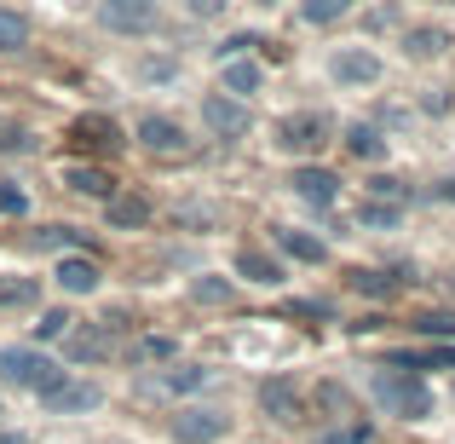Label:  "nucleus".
Listing matches in <instances>:
<instances>
[{"instance_id": "0eeeda50", "label": "nucleus", "mask_w": 455, "mask_h": 444, "mask_svg": "<svg viewBox=\"0 0 455 444\" xmlns=\"http://www.w3.org/2000/svg\"><path fill=\"white\" fill-rule=\"evenodd\" d=\"M69 145L87 150V156H116L127 139H122V127H116L110 116H81V122H69Z\"/></svg>"}, {"instance_id": "c03bdc74", "label": "nucleus", "mask_w": 455, "mask_h": 444, "mask_svg": "<svg viewBox=\"0 0 455 444\" xmlns=\"http://www.w3.org/2000/svg\"><path fill=\"white\" fill-rule=\"evenodd\" d=\"M346 6H357V0H346Z\"/></svg>"}, {"instance_id": "c756f323", "label": "nucleus", "mask_w": 455, "mask_h": 444, "mask_svg": "<svg viewBox=\"0 0 455 444\" xmlns=\"http://www.w3.org/2000/svg\"><path fill=\"white\" fill-rule=\"evenodd\" d=\"M415 329L433 335V341H455V311H421V318H415Z\"/></svg>"}, {"instance_id": "cd10ccee", "label": "nucleus", "mask_w": 455, "mask_h": 444, "mask_svg": "<svg viewBox=\"0 0 455 444\" xmlns=\"http://www.w3.org/2000/svg\"><path fill=\"white\" fill-rule=\"evenodd\" d=\"M190 295H196L202 306H225V300H231V283H225V278H213V271H202V278L190 283Z\"/></svg>"}, {"instance_id": "7ed1b4c3", "label": "nucleus", "mask_w": 455, "mask_h": 444, "mask_svg": "<svg viewBox=\"0 0 455 444\" xmlns=\"http://www.w3.org/2000/svg\"><path fill=\"white\" fill-rule=\"evenodd\" d=\"M0 375H6L12 387H29V392H52L58 381H64V369H58L52 358L41 352V346H6V352H0Z\"/></svg>"}, {"instance_id": "ea45409f", "label": "nucleus", "mask_w": 455, "mask_h": 444, "mask_svg": "<svg viewBox=\"0 0 455 444\" xmlns=\"http://www.w3.org/2000/svg\"><path fill=\"white\" fill-rule=\"evenodd\" d=\"M220 6H225V0H190V12H196V18H213Z\"/></svg>"}, {"instance_id": "4468645a", "label": "nucleus", "mask_w": 455, "mask_h": 444, "mask_svg": "<svg viewBox=\"0 0 455 444\" xmlns=\"http://www.w3.org/2000/svg\"><path fill=\"white\" fill-rule=\"evenodd\" d=\"M271 243H277L289 260H306V266H323V260H329V243L300 231V225H271Z\"/></svg>"}, {"instance_id": "20e7f679", "label": "nucleus", "mask_w": 455, "mask_h": 444, "mask_svg": "<svg viewBox=\"0 0 455 444\" xmlns=\"http://www.w3.org/2000/svg\"><path fill=\"white\" fill-rule=\"evenodd\" d=\"M99 23L116 35H156L162 29V6L156 0H99Z\"/></svg>"}, {"instance_id": "f257e3e1", "label": "nucleus", "mask_w": 455, "mask_h": 444, "mask_svg": "<svg viewBox=\"0 0 455 444\" xmlns=\"http://www.w3.org/2000/svg\"><path fill=\"white\" fill-rule=\"evenodd\" d=\"M369 392H375V404L387 416H398V422H427V416H433V392H427V381L415 375V369L380 364L375 375H369Z\"/></svg>"}, {"instance_id": "58836bf2", "label": "nucleus", "mask_w": 455, "mask_h": 444, "mask_svg": "<svg viewBox=\"0 0 455 444\" xmlns=\"http://www.w3.org/2000/svg\"><path fill=\"white\" fill-rule=\"evenodd\" d=\"M369 190H375L380 202H403V185H398V179H387V174H380V179H369Z\"/></svg>"}, {"instance_id": "aec40b11", "label": "nucleus", "mask_w": 455, "mask_h": 444, "mask_svg": "<svg viewBox=\"0 0 455 444\" xmlns=\"http://www.w3.org/2000/svg\"><path fill=\"white\" fill-rule=\"evenodd\" d=\"M398 220H403V202H380V197L357 202V231H392Z\"/></svg>"}, {"instance_id": "a211bd4d", "label": "nucleus", "mask_w": 455, "mask_h": 444, "mask_svg": "<svg viewBox=\"0 0 455 444\" xmlns=\"http://www.w3.org/2000/svg\"><path fill=\"white\" fill-rule=\"evenodd\" d=\"M403 278H410V271H363V266L346 271V283H352L357 295H369V300H392L403 289Z\"/></svg>"}, {"instance_id": "bb28decb", "label": "nucleus", "mask_w": 455, "mask_h": 444, "mask_svg": "<svg viewBox=\"0 0 455 444\" xmlns=\"http://www.w3.org/2000/svg\"><path fill=\"white\" fill-rule=\"evenodd\" d=\"M76 329V318H69L64 306H52V311H41V323H35V346L41 341H64V335Z\"/></svg>"}, {"instance_id": "1a4fd4ad", "label": "nucleus", "mask_w": 455, "mask_h": 444, "mask_svg": "<svg viewBox=\"0 0 455 444\" xmlns=\"http://www.w3.org/2000/svg\"><path fill=\"white\" fill-rule=\"evenodd\" d=\"M41 404L52 416H87V410H99V404H104V392L92 387V381H58L52 392H41Z\"/></svg>"}, {"instance_id": "2f4dec72", "label": "nucleus", "mask_w": 455, "mask_h": 444, "mask_svg": "<svg viewBox=\"0 0 455 444\" xmlns=\"http://www.w3.org/2000/svg\"><path fill=\"white\" fill-rule=\"evenodd\" d=\"M283 318H311V323H329V318H334V306H329V300H289V306H283Z\"/></svg>"}, {"instance_id": "e433bc0d", "label": "nucleus", "mask_w": 455, "mask_h": 444, "mask_svg": "<svg viewBox=\"0 0 455 444\" xmlns=\"http://www.w3.org/2000/svg\"><path fill=\"white\" fill-rule=\"evenodd\" d=\"M23 208H29V197H23L12 179H0V214H23Z\"/></svg>"}, {"instance_id": "4c0bfd02", "label": "nucleus", "mask_w": 455, "mask_h": 444, "mask_svg": "<svg viewBox=\"0 0 455 444\" xmlns=\"http://www.w3.org/2000/svg\"><path fill=\"white\" fill-rule=\"evenodd\" d=\"M248 46H259V35H231V41L220 46V64H231V58H243Z\"/></svg>"}, {"instance_id": "dca6fc26", "label": "nucleus", "mask_w": 455, "mask_h": 444, "mask_svg": "<svg viewBox=\"0 0 455 444\" xmlns=\"http://www.w3.org/2000/svg\"><path fill=\"white\" fill-rule=\"evenodd\" d=\"M289 185H294V197H300V202H311V208H329V202L340 197V179H334L329 167H300Z\"/></svg>"}, {"instance_id": "b1692460", "label": "nucleus", "mask_w": 455, "mask_h": 444, "mask_svg": "<svg viewBox=\"0 0 455 444\" xmlns=\"http://www.w3.org/2000/svg\"><path fill=\"white\" fill-rule=\"evenodd\" d=\"M23 46H29V18L0 6V52H23Z\"/></svg>"}, {"instance_id": "c9c22d12", "label": "nucleus", "mask_w": 455, "mask_h": 444, "mask_svg": "<svg viewBox=\"0 0 455 444\" xmlns=\"http://www.w3.org/2000/svg\"><path fill=\"white\" fill-rule=\"evenodd\" d=\"M317 444H369V427H363V422L334 427V433H317Z\"/></svg>"}, {"instance_id": "ddd939ff", "label": "nucleus", "mask_w": 455, "mask_h": 444, "mask_svg": "<svg viewBox=\"0 0 455 444\" xmlns=\"http://www.w3.org/2000/svg\"><path fill=\"white\" fill-rule=\"evenodd\" d=\"M52 283L64 295H92L104 283V271H99V260H92V254H64V260H58V271H52Z\"/></svg>"}, {"instance_id": "473e14b6", "label": "nucleus", "mask_w": 455, "mask_h": 444, "mask_svg": "<svg viewBox=\"0 0 455 444\" xmlns=\"http://www.w3.org/2000/svg\"><path fill=\"white\" fill-rule=\"evenodd\" d=\"M346 12V0H300V18L306 23H334Z\"/></svg>"}, {"instance_id": "5701e85b", "label": "nucleus", "mask_w": 455, "mask_h": 444, "mask_svg": "<svg viewBox=\"0 0 455 444\" xmlns=\"http://www.w3.org/2000/svg\"><path fill=\"white\" fill-rule=\"evenodd\" d=\"M127 358H133V364H167V358H179V341L173 335H145V341L127 346Z\"/></svg>"}, {"instance_id": "a19ab883", "label": "nucleus", "mask_w": 455, "mask_h": 444, "mask_svg": "<svg viewBox=\"0 0 455 444\" xmlns=\"http://www.w3.org/2000/svg\"><path fill=\"white\" fill-rule=\"evenodd\" d=\"M438 202H455V179H438Z\"/></svg>"}, {"instance_id": "f704fd0d", "label": "nucleus", "mask_w": 455, "mask_h": 444, "mask_svg": "<svg viewBox=\"0 0 455 444\" xmlns=\"http://www.w3.org/2000/svg\"><path fill=\"white\" fill-rule=\"evenodd\" d=\"M29 243H35V248H76V243H81V237H76V231H69V225H46V231H35V237H29Z\"/></svg>"}, {"instance_id": "412c9836", "label": "nucleus", "mask_w": 455, "mask_h": 444, "mask_svg": "<svg viewBox=\"0 0 455 444\" xmlns=\"http://www.w3.org/2000/svg\"><path fill=\"white\" fill-rule=\"evenodd\" d=\"M225 93L248 104V99L259 93V64H248V58H231V64H225Z\"/></svg>"}, {"instance_id": "39448f33", "label": "nucleus", "mask_w": 455, "mask_h": 444, "mask_svg": "<svg viewBox=\"0 0 455 444\" xmlns=\"http://www.w3.org/2000/svg\"><path fill=\"white\" fill-rule=\"evenodd\" d=\"M202 122H208L213 139H248L254 110H248L243 99H231V93H208V99H202Z\"/></svg>"}, {"instance_id": "f3484780", "label": "nucleus", "mask_w": 455, "mask_h": 444, "mask_svg": "<svg viewBox=\"0 0 455 444\" xmlns=\"http://www.w3.org/2000/svg\"><path fill=\"white\" fill-rule=\"evenodd\" d=\"M69 358H76V364H99V358H110V329H104V323L69 329Z\"/></svg>"}, {"instance_id": "37998d69", "label": "nucleus", "mask_w": 455, "mask_h": 444, "mask_svg": "<svg viewBox=\"0 0 455 444\" xmlns=\"http://www.w3.org/2000/svg\"><path fill=\"white\" fill-rule=\"evenodd\" d=\"M438 6H455V0H438Z\"/></svg>"}, {"instance_id": "9b49d317", "label": "nucleus", "mask_w": 455, "mask_h": 444, "mask_svg": "<svg viewBox=\"0 0 455 444\" xmlns=\"http://www.w3.org/2000/svg\"><path fill=\"white\" fill-rule=\"evenodd\" d=\"M139 145L150 156H185V127L173 116H139Z\"/></svg>"}, {"instance_id": "9d476101", "label": "nucleus", "mask_w": 455, "mask_h": 444, "mask_svg": "<svg viewBox=\"0 0 455 444\" xmlns=\"http://www.w3.org/2000/svg\"><path fill=\"white\" fill-rule=\"evenodd\" d=\"M236 278L259 283V289H277V283H283V260L271 254V248H259V243H243V248H236Z\"/></svg>"}, {"instance_id": "c85d7f7f", "label": "nucleus", "mask_w": 455, "mask_h": 444, "mask_svg": "<svg viewBox=\"0 0 455 444\" xmlns=\"http://www.w3.org/2000/svg\"><path fill=\"white\" fill-rule=\"evenodd\" d=\"M35 295H41L35 278H0V306H29Z\"/></svg>"}, {"instance_id": "423d86ee", "label": "nucleus", "mask_w": 455, "mask_h": 444, "mask_svg": "<svg viewBox=\"0 0 455 444\" xmlns=\"http://www.w3.org/2000/svg\"><path fill=\"white\" fill-rule=\"evenodd\" d=\"M225 433H231V416L208 410V404H190V410L173 416V444H213Z\"/></svg>"}, {"instance_id": "f03ea898", "label": "nucleus", "mask_w": 455, "mask_h": 444, "mask_svg": "<svg viewBox=\"0 0 455 444\" xmlns=\"http://www.w3.org/2000/svg\"><path fill=\"white\" fill-rule=\"evenodd\" d=\"M329 139H334V122L323 110H294V116H283V122L271 127V145L283 156H317Z\"/></svg>"}, {"instance_id": "6ab92c4d", "label": "nucleus", "mask_w": 455, "mask_h": 444, "mask_svg": "<svg viewBox=\"0 0 455 444\" xmlns=\"http://www.w3.org/2000/svg\"><path fill=\"white\" fill-rule=\"evenodd\" d=\"M346 150H352L357 162H387V139H380L375 122H352L346 127Z\"/></svg>"}, {"instance_id": "6e6552de", "label": "nucleus", "mask_w": 455, "mask_h": 444, "mask_svg": "<svg viewBox=\"0 0 455 444\" xmlns=\"http://www.w3.org/2000/svg\"><path fill=\"white\" fill-rule=\"evenodd\" d=\"M329 69H334L340 87H375L380 81V58L369 52V46H340V52L329 58Z\"/></svg>"}, {"instance_id": "f8f14e48", "label": "nucleus", "mask_w": 455, "mask_h": 444, "mask_svg": "<svg viewBox=\"0 0 455 444\" xmlns=\"http://www.w3.org/2000/svg\"><path fill=\"white\" fill-rule=\"evenodd\" d=\"M259 410H266L271 422L294 427V422H300V387H294L289 375H271L266 387H259Z\"/></svg>"}, {"instance_id": "4be33fe9", "label": "nucleus", "mask_w": 455, "mask_h": 444, "mask_svg": "<svg viewBox=\"0 0 455 444\" xmlns=\"http://www.w3.org/2000/svg\"><path fill=\"white\" fill-rule=\"evenodd\" d=\"M104 208H110V225H116V231H139V225L150 220V202L145 197H110Z\"/></svg>"}, {"instance_id": "72a5a7b5", "label": "nucleus", "mask_w": 455, "mask_h": 444, "mask_svg": "<svg viewBox=\"0 0 455 444\" xmlns=\"http://www.w3.org/2000/svg\"><path fill=\"white\" fill-rule=\"evenodd\" d=\"M202 381H208V369H196V364H185V369H167V392H196Z\"/></svg>"}, {"instance_id": "79ce46f5", "label": "nucleus", "mask_w": 455, "mask_h": 444, "mask_svg": "<svg viewBox=\"0 0 455 444\" xmlns=\"http://www.w3.org/2000/svg\"><path fill=\"white\" fill-rule=\"evenodd\" d=\"M254 6H277V0H254Z\"/></svg>"}, {"instance_id": "a878e982", "label": "nucleus", "mask_w": 455, "mask_h": 444, "mask_svg": "<svg viewBox=\"0 0 455 444\" xmlns=\"http://www.w3.org/2000/svg\"><path fill=\"white\" fill-rule=\"evenodd\" d=\"M444 46H450L444 29H410V35H403V52H410V58H438Z\"/></svg>"}, {"instance_id": "393cba45", "label": "nucleus", "mask_w": 455, "mask_h": 444, "mask_svg": "<svg viewBox=\"0 0 455 444\" xmlns=\"http://www.w3.org/2000/svg\"><path fill=\"white\" fill-rule=\"evenodd\" d=\"M398 369H455V346H433V352H398Z\"/></svg>"}, {"instance_id": "7c9ffc66", "label": "nucleus", "mask_w": 455, "mask_h": 444, "mask_svg": "<svg viewBox=\"0 0 455 444\" xmlns=\"http://www.w3.org/2000/svg\"><path fill=\"white\" fill-rule=\"evenodd\" d=\"M0 150L6 156H18V150H35V133L23 122H0Z\"/></svg>"}, {"instance_id": "2eb2a0df", "label": "nucleus", "mask_w": 455, "mask_h": 444, "mask_svg": "<svg viewBox=\"0 0 455 444\" xmlns=\"http://www.w3.org/2000/svg\"><path fill=\"white\" fill-rule=\"evenodd\" d=\"M64 185L76 190V197H99V202H110V197H116L110 167H99V162H69V167H64Z\"/></svg>"}]
</instances>
